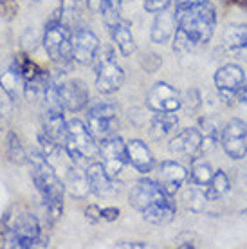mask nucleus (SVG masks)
<instances>
[{"label":"nucleus","mask_w":247,"mask_h":249,"mask_svg":"<svg viewBox=\"0 0 247 249\" xmlns=\"http://www.w3.org/2000/svg\"><path fill=\"white\" fill-rule=\"evenodd\" d=\"M128 202L146 222L154 226L170 224L177 215V202L173 195L161 186V182L150 177H142L134 182Z\"/></svg>","instance_id":"f257e3e1"},{"label":"nucleus","mask_w":247,"mask_h":249,"mask_svg":"<svg viewBox=\"0 0 247 249\" xmlns=\"http://www.w3.org/2000/svg\"><path fill=\"white\" fill-rule=\"evenodd\" d=\"M216 27V11L210 2L177 17L173 51L179 54L195 53L211 42Z\"/></svg>","instance_id":"f03ea898"},{"label":"nucleus","mask_w":247,"mask_h":249,"mask_svg":"<svg viewBox=\"0 0 247 249\" xmlns=\"http://www.w3.org/2000/svg\"><path fill=\"white\" fill-rule=\"evenodd\" d=\"M27 164L31 170L33 184L42 199L47 217L51 222H54L63 213V202H65L63 199H65V190H67L65 182L42 152H31Z\"/></svg>","instance_id":"7ed1b4c3"},{"label":"nucleus","mask_w":247,"mask_h":249,"mask_svg":"<svg viewBox=\"0 0 247 249\" xmlns=\"http://www.w3.org/2000/svg\"><path fill=\"white\" fill-rule=\"evenodd\" d=\"M2 240L6 248L15 249L47 248V237H43L42 224L36 215L29 212H18L7 217L2 230Z\"/></svg>","instance_id":"20e7f679"},{"label":"nucleus","mask_w":247,"mask_h":249,"mask_svg":"<svg viewBox=\"0 0 247 249\" xmlns=\"http://www.w3.org/2000/svg\"><path fill=\"white\" fill-rule=\"evenodd\" d=\"M43 49L47 53V56L58 71H65L69 72L72 63H74V56H72V31L67 25H63L60 22L58 11H54L53 17L45 22V29H43L42 36Z\"/></svg>","instance_id":"39448f33"},{"label":"nucleus","mask_w":247,"mask_h":249,"mask_svg":"<svg viewBox=\"0 0 247 249\" xmlns=\"http://www.w3.org/2000/svg\"><path fill=\"white\" fill-rule=\"evenodd\" d=\"M63 148L71 157V161L83 168H87L90 162L99 157L98 139L92 136L87 123L76 118L67 121V134H65Z\"/></svg>","instance_id":"423d86ee"},{"label":"nucleus","mask_w":247,"mask_h":249,"mask_svg":"<svg viewBox=\"0 0 247 249\" xmlns=\"http://www.w3.org/2000/svg\"><path fill=\"white\" fill-rule=\"evenodd\" d=\"M96 72V89L101 94H114L123 87L124 71L116 62V51L110 45H101L92 63Z\"/></svg>","instance_id":"0eeeda50"},{"label":"nucleus","mask_w":247,"mask_h":249,"mask_svg":"<svg viewBox=\"0 0 247 249\" xmlns=\"http://www.w3.org/2000/svg\"><path fill=\"white\" fill-rule=\"evenodd\" d=\"M58 85V94L60 101L65 110L69 112H81L88 107L90 101V90L87 87V83L80 78H67L65 71H58L53 76Z\"/></svg>","instance_id":"6e6552de"},{"label":"nucleus","mask_w":247,"mask_h":249,"mask_svg":"<svg viewBox=\"0 0 247 249\" xmlns=\"http://www.w3.org/2000/svg\"><path fill=\"white\" fill-rule=\"evenodd\" d=\"M246 80V72L238 63H226L216 69L215 76H213L216 94L226 105H233L238 101V92Z\"/></svg>","instance_id":"1a4fd4ad"},{"label":"nucleus","mask_w":247,"mask_h":249,"mask_svg":"<svg viewBox=\"0 0 247 249\" xmlns=\"http://www.w3.org/2000/svg\"><path fill=\"white\" fill-rule=\"evenodd\" d=\"M24 80V96L29 103H42L43 94L47 90V85L51 81V76L43 71L36 62H33L31 58L20 56L17 58Z\"/></svg>","instance_id":"9d476101"},{"label":"nucleus","mask_w":247,"mask_h":249,"mask_svg":"<svg viewBox=\"0 0 247 249\" xmlns=\"http://www.w3.org/2000/svg\"><path fill=\"white\" fill-rule=\"evenodd\" d=\"M87 126L90 128L92 136L98 139H106L116 134L118 128V112L116 107L106 101H98L87 108Z\"/></svg>","instance_id":"9b49d317"},{"label":"nucleus","mask_w":247,"mask_h":249,"mask_svg":"<svg viewBox=\"0 0 247 249\" xmlns=\"http://www.w3.org/2000/svg\"><path fill=\"white\" fill-rule=\"evenodd\" d=\"M220 144H222L224 154L233 159V161H242L247 157V123L240 118L229 119L224 124L222 136H220Z\"/></svg>","instance_id":"f8f14e48"},{"label":"nucleus","mask_w":247,"mask_h":249,"mask_svg":"<svg viewBox=\"0 0 247 249\" xmlns=\"http://www.w3.org/2000/svg\"><path fill=\"white\" fill-rule=\"evenodd\" d=\"M99 157L101 162L106 168V172L118 179L123 168L128 164V152H126V143L123 139L114 134V136L101 139L99 141Z\"/></svg>","instance_id":"ddd939ff"},{"label":"nucleus","mask_w":247,"mask_h":249,"mask_svg":"<svg viewBox=\"0 0 247 249\" xmlns=\"http://www.w3.org/2000/svg\"><path fill=\"white\" fill-rule=\"evenodd\" d=\"M168 150L179 157L190 159L204 154V139L198 126H186L182 130L175 132L168 143Z\"/></svg>","instance_id":"4468645a"},{"label":"nucleus","mask_w":247,"mask_h":249,"mask_svg":"<svg viewBox=\"0 0 247 249\" xmlns=\"http://www.w3.org/2000/svg\"><path fill=\"white\" fill-rule=\"evenodd\" d=\"M146 107L152 112H177L182 108V96L166 81H157L146 94Z\"/></svg>","instance_id":"2eb2a0df"},{"label":"nucleus","mask_w":247,"mask_h":249,"mask_svg":"<svg viewBox=\"0 0 247 249\" xmlns=\"http://www.w3.org/2000/svg\"><path fill=\"white\" fill-rule=\"evenodd\" d=\"M99 47H101L99 38L96 36V33L90 27L81 25L76 31H72V56H74L76 63L92 65Z\"/></svg>","instance_id":"dca6fc26"},{"label":"nucleus","mask_w":247,"mask_h":249,"mask_svg":"<svg viewBox=\"0 0 247 249\" xmlns=\"http://www.w3.org/2000/svg\"><path fill=\"white\" fill-rule=\"evenodd\" d=\"M87 179H88V186H90V193H94L96 197H103V199H110L116 197L121 188L116 177H112L106 168L103 166V162L92 161L85 168Z\"/></svg>","instance_id":"f3484780"},{"label":"nucleus","mask_w":247,"mask_h":249,"mask_svg":"<svg viewBox=\"0 0 247 249\" xmlns=\"http://www.w3.org/2000/svg\"><path fill=\"white\" fill-rule=\"evenodd\" d=\"M155 172H157V181L161 182V186L173 197H175V193L182 190L190 177L188 170L179 161H173V159H164V161L157 162Z\"/></svg>","instance_id":"a211bd4d"},{"label":"nucleus","mask_w":247,"mask_h":249,"mask_svg":"<svg viewBox=\"0 0 247 249\" xmlns=\"http://www.w3.org/2000/svg\"><path fill=\"white\" fill-rule=\"evenodd\" d=\"M126 152H128V164L139 174L148 175L157 166L152 150L142 139H130L126 143Z\"/></svg>","instance_id":"6ab92c4d"},{"label":"nucleus","mask_w":247,"mask_h":249,"mask_svg":"<svg viewBox=\"0 0 247 249\" xmlns=\"http://www.w3.org/2000/svg\"><path fill=\"white\" fill-rule=\"evenodd\" d=\"M177 29V17L173 9H164V11L157 13L155 20L152 22V29H150V40L154 44H166L170 42V38H173Z\"/></svg>","instance_id":"aec40b11"},{"label":"nucleus","mask_w":247,"mask_h":249,"mask_svg":"<svg viewBox=\"0 0 247 249\" xmlns=\"http://www.w3.org/2000/svg\"><path fill=\"white\" fill-rule=\"evenodd\" d=\"M224 45L233 58L247 63V24H231L224 33Z\"/></svg>","instance_id":"412c9836"},{"label":"nucleus","mask_w":247,"mask_h":249,"mask_svg":"<svg viewBox=\"0 0 247 249\" xmlns=\"http://www.w3.org/2000/svg\"><path fill=\"white\" fill-rule=\"evenodd\" d=\"M108 31H110L112 42L116 44L118 51L121 53V56L128 58L137 51L136 38L132 35V24H130L128 20L119 18L118 22L108 25Z\"/></svg>","instance_id":"4be33fe9"},{"label":"nucleus","mask_w":247,"mask_h":249,"mask_svg":"<svg viewBox=\"0 0 247 249\" xmlns=\"http://www.w3.org/2000/svg\"><path fill=\"white\" fill-rule=\"evenodd\" d=\"M179 126V118L175 112H154L150 119V137L155 141H162L175 134Z\"/></svg>","instance_id":"5701e85b"},{"label":"nucleus","mask_w":247,"mask_h":249,"mask_svg":"<svg viewBox=\"0 0 247 249\" xmlns=\"http://www.w3.org/2000/svg\"><path fill=\"white\" fill-rule=\"evenodd\" d=\"M60 22L63 25H67L71 31H76L78 27L83 25V2L81 0H62L60 7L56 9Z\"/></svg>","instance_id":"b1692460"},{"label":"nucleus","mask_w":247,"mask_h":249,"mask_svg":"<svg viewBox=\"0 0 247 249\" xmlns=\"http://www.w3.org/2000/svg\"><path fill=\"white\" fill-rule=\"evenodd\" d=\"M0 90L6 92L15 101L18 100L20 92H24V80H22L20 65L17 60L0 74Z\"/></svg>","instance_id":"393cba45"},{"label":"nucleus","mask_w":247,"mask_h":249,"mask_svg":"<svg viewBox=\"0 0 247 249\" xmlns=\"http://www.w3.org/2000/svg\"><path fill=\"white\" fill-rule=\"evenodd\" d=\"M121 2L123 0H87V9L99 15L108 27L121 18Z\"/></svg>","instance_id":"a878e982"},{"label":"nucleus","mask_w":247,"mask_h":249,"mask_svg":"<svg viewBox=\"0 0 247 249\" xmlns=\"http://www.w3.org/2000/svg\"><path fill=\"white\" fill-rule=\"evenodd\" d=\"M180 200L184 202L186 210H190L192 213H202L206 204L210 202L208 195H206V188L193 184V182L192 186H186L180 190Z\"/></svg>","instance_id":"bb28decb"},{"label":"nucleus","mask_w":247,"mask_h":249,"mask_svg":"<svg viewBox=\"0 0 247 249\" xmlns=\"http://www.w3.org/2000/svg\"><path fill=\"white\" fill-rule=\"evenodd\" d=\"M215 174V170L211 166V162L206 159L202 154L197 157H193L192 161H190V181L193 184H198V186L206 188L210 184L211 177Z\"/></svg>","instance_id":"cd10ccee"},{"label":"nucleus","mask_w":247,"mask_h":249,"mask_svg":"<svg viewBox=\"0 0 247 249\" xmlns=\"http://www.w3.org/2000/svg\"><path fill=\"white\" fill-rule=\"evenodd\" d=\"M198 130L202 134V139H204V152H208L210 148H213L216 143H218V139L222 136V124L216 118L213 116H202V118L198 119Z\"/></svg>","instance_id":"c85d7f7f"},{"label":"nucleus","mask_w":247,"mask_h":249,"mask_svg":"<svg viewBox=\"0 0 247 249\" xmlns=\"http://www.w3.org/2000/svg\"><path fill=\"white\" fill-rule=\"evenodd\" d=\"M231 190V182H229V177L224 170H215V174L211 177L210 184L206 186V195H208V200L210 202H215V200H220L222 197H226Z\"/></svg>","instance_id":"c756f323"},{"label":"nucleus","mask_w":247,"mask_h":249,"mask_svg":"<svg viewBox=\"0 0 247 249\" xmlns=\"http://www.w3.org/2000/svg\"><path fill=\"white\" fill-rule=\"evenodd\" d=\"M6 156L13 164H25L29 159V154L25 152V148L20 143L18 136L15 132H7L6 136Z\"/></svg>","instance_id":"7c9ffc66"},{"label":"nucleus","mask_w":247,"mask_h":249,"mask_svg":"<svg viewBox=\"0 0 247 249\" xmlns=\"http://www.w3.org/2000/svg\"><path fill=\"white\" fill-rule=\"evenodd\" d=\"M13 108H15V100L0 90V130H7L13 119Z\"/></svg>","instance_id":"2f4dec72"},{"label":"nucleus","mask_w":247,"mask_h":249,"mask_svg":"<svg viewBox=\"0 0 247 249\" xmlns=\"http://www.w3.org/2000/svg\"><path fill=\"white\" fill-rule=\"evenodd\" d=\"M210 0H173V11H175V17H180V15L195 9V7L204 6Z\"/></svg>","instance_id":"473e14b6"},{"label":"nucleus","mask_w":247,"mask_h":249,"mask_svg":"<svg viewBox=\"0 0 247 249\" xmlns=\"http://www.w3.org/2000/svg\"><path fill=\"white\" fill-rule=\"evenodd\" d=\"M18 13V4L15 0H2L0 2V17L4 20H11Z\"/></svg>","instance_id":"72a5a7b5"},{"label":"nucleus","mask_w":247,"mask_h":249,"mask_svg":"<svg viewBox=\"0 0 247 249\" xmlns=\"http://www.w3.org/2000/svg\"><path fill=\"white\" fill-rule=\"evenodd\" d=\"M172 4H173V0H144V9L148 13L157 15V13L168 9Z\"/></svg>","instance_id":"f704fd0d"},{"label":"nucleus","mask_w":247,"mask_h":249,"mask_svg":"<svg viewBox=\"0 0 247 249\" xmlns=\"http://www.w3.org/2000/svg\"><path fill=\"white\" fill-rule=\"evenodd\" d=\"M186 101V107H188V110L190 112H193V110H197L198 107H200V94L197 92V90H188V100H184L182 98V103Z\"/></svg>","instance_id":"c9c22d12"},{"label":"nucleus","mask_w":247,"mask_h":249,"mask_svg":"<svg viewBox=\"0 0 247 249\" xmlns=\"http://www.w3.org/2000/svg\"><path fill=\"white\" fill-rule=\"evenodd\" d=\"M121 212H119V208H114V206H106V208H101V220L103 222H114V220H118Z\"/></svg>","instance_id":"e433bc0d"},{"label":"nucleus","mask_w":247,"mask_h":249,"mask_svg":"<svg viewBox=\"0 0 247 249\" xmlns=\"http://www.w3.org/2000/svg\"><path fill=\"white\" fill-rule=\"evenodd\" d=\"M85 217L92 222V224H96V222H99L101 220V208L99 206H96V204H90L88 208L85 210Z\"/></svg>","instance_id":"4c0bfd02"},{"label":"nucleus","mask_w":247,"mask_h":249,"mask_svg":"<svg viewBox=\"0 0 247 249\" xmlns=\"http://www.w3.org/2000/svg\"><path fill=\"white\" fill-rule=\"evenodd\" d=\"M116 248H132V249H144L148 248L146 242H132V240H121V242H116Z\"/></svg>","instance_id":"58836bf2"},{"label":"nucleus","mask_w":247,"mask_h":249,"mask_svg":"<svg viewBox=\"0 0 247 249\" xmlns=\"http://www.w3.org/2000/svg\"><path fill=\"white\" fill-rule=\"evenodd\" d=\"M238 103H242L244 107H247V80H246V83L242 85L240 92H238Z\"/></svg>","instance_id":"ea45409f"},{"label":"nucleus","mask_w":247,"mask_h":249,"mask_svg":"<svg viewBox=\"0 0 247 249\" xmlns=\"http://www.w3.org/2000/svg\"><path fill=\"white\" fill-rule=\"evenodd\" d=\"M27 2H33V4H36V2H42V0H27Z\"/></svg>","instance_id":"a19ab883"},{"label":"nucleus","mask_w":247,"mask_h":249,"mask_svg":"<svg viewBox=\"0 0 247 249\" xmlns=\"http://www.w3.org/2000/svg\"><path fill=\"white\" fill-rule=\"evenodd\" d=\"M242 213H244V215H246V217H247V208H246V210H244V212H242Z\"/></svg>","instance_id":"79ce46f5"}]
</instances>
